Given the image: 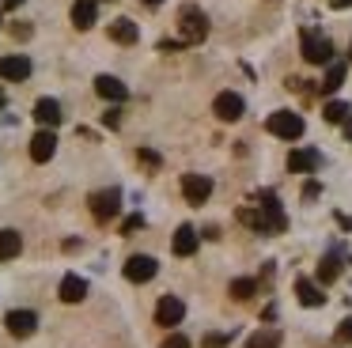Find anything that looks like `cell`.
Masks as SVG:
<instances>
[{
	"label": "cell",
	"mask_w": 352,
	"mask_h": 348,
	"mask_svg": "<svg viewBox=\"0 0 352 348\" xmlns=\"http://www.w3.org/2000/svg\"><path fill=\"white\" fill-rule=\"evenodd\" d=\"M322 166V151L318 148H296L288 155V171L292 174H314Z\"/></svg>",
	"instance_id": "obj_10"
},
{
	"label": "cell",
	"mask_w": 352,
	"mask_h": 348,
	"mask_svg": "<svg viewBox=\"0 0 352 348\" xmlns=\"http://www.w3.org/2000/svg\"><path fill=\"white\" fill-rule=\"evenodd\" d=\"M61 102H57V98H38V102H34V121H38L42 129H57L61 125Z\"/></svg>",
	"instance_id": "obj_14"
},
{
	"label": "cell",
	"mask_w": 352,
	"mask_h": 348,
	"mask_svg": "<svg viewBox=\"0 0 352 348\" xmlns=\"http://www.w3.org/2000/svg\"><path fill=\"white\" fill-rule=\"evenodd\" d=\"M243 110H246V102H243V95H235V91H220L216 102H212V113L220 121H239V118H243Z\"/></svg>",
	"instance_id": "obj_9"
},
{
	"label": "cell",
	"mask_w": 352,
	"mask_h": 348,
	"mask_svg": "<svg viewBox=\"0 0 352 348\" xmlns=\"http://www.w3.org/2000/svg\"><path fill=\"white\" fill-rule=\"evenodd\" d=\"M344 83V65H333V61H329V68H326V80L318 83V91L322 95H333L337 87H341Z\"/></svg>",
	"instance_id": "obj_24"
},
{
	"label": "cell",
	"mask_w": 352,
	"mask_h": 348,
	"mask_svg": "<svg viewBox=\"0 0 352 348\" xmlns=\"http://www.w3.org/2000/svg\"><path fill=\"white\" fill-rule=\"evenodd\" d=\"M341 276V257L337 254H326L318 261V284H333V280Z\"/></svg>",
	"instance_id": "obj_22"
},
{
	"label": "cell",
	"mask_w": 352,
	"mask_h": 348,
	"mask_svg": "<svg viewBox=\"0 0 352 348\" xmlns=\"http://www.w3.org/2000/svg\"><path fill=\"white\" fill-rule=\"evenodd\" d=\"M140 227H144V216H129L122 224V235H133V231H140Z\"/></svg>",
	"instance_id": "obj_32"
},
{
	"label": "cell",
	"mask_w": 352,
	"mask_h": 348,
	"mask_svg": "<svg viewBox=\"0 0 352 348\" xmlns=\"http://www.w3.org/2000/svg\"><path fill=\"white\" fill-rule=\"evenodd\" d=\"M182 197L190 204H205L212 197V178L208 174H182Z\"/></svg>",
	"instance_id": "obj_6"
},
{
	"label": "cell",
	"mask_w": 352,
	"mask_h": 348,
	"mask_svg": "<svg viewBox=\"0 0 352 348\" xmlns=\"http://www.w3.org/2000/svg\"><path fill=\"white\" fill-rule=\"evenodd\" d=\"M87 204H91V216L99 224H107V219H114L122 212V189H99V193L87 197Z\"/></svg>",
	"instance_id": "obj_4"
},
{
	"label": "cell",
	"mask_w": 352,
	"mask_h": 348,
	"mask_svg": "<svg viewBox=\"0 0 352 348\" xmlns=\"http://www.w3.org/2000/svg\"><path fill=\"white\" fill-rule=\"evenodd\" d=\"M182 318H186V303L178 299V295H163L160 307H155V325L170 329V325H178Z\"/></svg>",
	"instance_id": "obj_7"
},
{
	"label": "cell",
	"mask_w": 352,
	"mask_h": 348,
	"mask_svg": "<svg viewBox=\"0 0 352 348\" xmlns=\"http://www.w3.org/2000/svg\"><path fill=\"white\" fill-rule=\"evenodd\" d=\"M140 4H148V8H160V4H163V0H140Z\"/></svg>",
	"instance_id": "obj_37"
},
{
	"label": "cell",
	"mask_w": 352,
	"mask_h": 348,
	"mask_svg": "<svg viewBox=\"0 0 352 348\" xmlns=\"http://www.w3.org/2000/svg\"><path fill=\"white\" fill-rule=\"evenodd\" d=\"M122 272H125V280H129V284H148V280L160 272V261H155V257H148V254H133L129 261H125Z\"/></svg>",
	"instance_id": "obj_5"
},
{
	"label": "cell",
	"mask_w": 352,
	"mask_h": 348,
	"mask_svg": "<svg viewBox=\"0 0 352 348\" xmlns=\"http://www.w3.org/2000/svg\"><path fill=\"white\" fill-rule=\"evenodd\" d=\"M4 102H8V95H4V87H0V110H4Z\"/></svg>",
	"instance_id": "obj_38"
},
{
	"label": "cell",
	"mask_w": 352,
	"mask_h": 348,
	"mask_svg": "<svg viewBox=\"0 0 352 348\" xmlns=\"http://www.w3.org/2000/svg\"><path fill=\"white\" fill-rule=\"evenodd\" d=\"M337 224H341L344 231H352V219H349V216H337Z\"/></svg>",
	"instance_id": "obj_36"
},
{
	"label": "cell",
	"mask_w": 352,
	"mask_h": 348,
	"mask_svg": "<svg viewBox=\"0 0 352 348\" xmlns=\"http://www.w3.org/2000/svg\"><path fill=\"white\" fill-rule=\"evenodd\" d=\"M4 325H8L12 337H31V333L38 329V314H34V310H8Z\"/></svg>",
	"instance_id": "obj_11"
},
{
	"label": "cell",
	"mask_w": 352,
	"mask_h": 348,
	"mask_svg": "<svg viewBox=\"0 0 352 348\" xmlns=\"http://www.w3.org/2000/svg\"><path fill=\"white\" fill-rule=\"evenodd\" d=\"M84 295H87V280L76 276V272H69V276L61 280V299L65 303H80Z\"/></svg>",
	"instance_id": "obj_20"
},
{
	"label": "cell",
	"mask_w": 352,
	"mask_h": 348,
	"mask_svg": "<svg viewBox=\"0 0 352 348\" xmlns=\"http://www.w3.org/2000/svg\"><path fill=\"white\" fill-rule=\"evenodd\" d=\"M110 38H114L118 45H133V42L140 38V27H137L133 19H125V15H122V19L110 23Z\"/></svg>",
	"instance_id": "obj_17"
},
{
	"label": "cell",
	"mask_w": 352,
	"mask_h": 348,
	"mask_svg": "<svg viewBox=\"0 0 352 348\" xmlns=\"http://www.w3.org/2000/svg\"><path fill=\"white\" fill-rule=\"evenodd\" d=\"M12 38H16V42H27V38H31L34 34V27H31V23H12Z\"/></svg>",
	"instance_id": "obj_27"
},
{
	"label": "cell",
	"mask_w": 352,
	"mask_h": 348,
	"mask_svg": "<svg viewBox=\"0 0 352 348\" xmlns=\"http://www.w3.org/2000/svg\"><path fill=\"white\" fill-rule=\"evenodd\" d=\"M231 337L235 333H208V337H201V348H223V345H231Z\"/></svg>",
	"instance_id": "obj_26"
},
{
	"label": "cell",
	"mask_w": 352,
	"mask_h": 348,
	"mask_svg": "<svg viewBox=\"0 0 352 348\" xmlns=\"http://www.w3.org/2000/svg\"><path fill=\"white\" fill-rule=\"evenodd\" d=\"M322 118H326L329 125H349V129H352V106H349V102H337V98H329V102L322 106Z\"/></svg>",
	"instance_id": "obj_18"
},
{
	"label": "cell",
	"mask_w": 352,
	"mask_h": 348,
	"mask_svg": "<svg viewBox=\"0 0 352 348\" xmlns=\"http://www.w3.org/2000/svg\"><path fill=\"white\" fill-rule=\"evenodd\" d=\"M318 193H322V186H318V182H307V186H303V201H314Z\"/></svg>",
	"instance_id": "obj_33"
},
{
	"label": "cell",
	"mask_w": 352,
	"mask_h": 348,
	"mask_svg": "<svg viewBox=\"0 0 352 348\" xmlns=\"http://www.w3.org/2000/svg\"><path fill=\"white\" fill-rule=\"evenodd\" d=\"M329 4H333L337 12H344V8H352V0H329Z\"/></svg>",
	"instance_id": "obj_35"
},
{
	"label": "cell",
	"mask_w": 352,
	"mask_h": 348,
	"mask_svg": "<svg viewBox=\"0 0 352 348\" xmlns=\"http://www.w3.org/2000/svg\"><path fill=\"white\" fill-rule=\"evenodd\" d=\"M95 15H99V0H76L72 4V27L76 30H91Z\"/></svg>",
	"instance_id": "obj_15"
},
{
	"label": "cell",
	"mask_w": 352,
	"mask_h": 348,
	"mask_svg": "<svg viewBox=\"0 0 352 348\" xmlns=\"http://www.w3.org/2000/svg\"><path fill=\"white\" fill-rule=\"evenodd\" d=\"M228 295H231V299H250V295H258V280H250V276H239V280H231Z\"/></svg>",
	"instance_id": "obj_25"
},
{
	"label": "cell",
	"mask_w": 352,
	"mask_h": 348,
	"mask_svg": "<svg viewBox=\"0 0 352 348\" xmlns=\"http://www.w3.org/2000/svg\"><path fill=\"white\" fill-rule=\"evenodd\" d=\"M95 95L118 106V102H125V98H129V87H125L118 76H95Z\"/></svg>",
	"instance_id": "obj_12"
},
{
	"label": "cell",
	"mask_w": 352,
	"mask_h": 348,
	"mask_svg": "<svg viewBox=\"0 0 352 348\" xmlns=\"http://www.w3.org/2000/svg\"><path fill=\"white\" fill-rule=\"evenodd\" d=\"M27 76H31V57H23V53H8V57H0V80L23 83Z\"/></svg>",
	"instance_id": "obj_8"
},
{
	"label": "cell",
	"mask_w": 352,
	"mask_h": 348,
	"mask_svg": "<svg viewBox=\"0 0 352 348\" xmlns=\"http://www.w3.org/2000/svg\"><path fill=\"white\" fill-rule=\"evenodd\" d=\"M102 125H107V129H118V125H122V110H118V106H110V110L102 113Z\"/></svg>",
	"instance_id": "obj_29"
},
{
	"label": "cell",
	"mask_w": 352,
	"mask_h": 348,
	"mask_svg": "<svg viewBox=\"0 0 352 348\" xmlns=\"http://www.w3.org/2000/svg\"><path fill=\"white\" fill-rule=\"evenodd\" d=\"M19 250H23V239H19V231L4 227V231H0V261H12V257H19Z\"/></svg>",
	"instance_id": "obj_21"
},
{
	"label": "cell",
	"mask_w": 352,
	"mask_h": 348,
	"mask_svg": "<svg viewBox=\"0 0 352 348\" xmlns=\"http://www.w3.org/2000/svg\"><path fill=\"white\" fill-rule=\"evenodd\" d=\"M197 242H201V235L193 231L190 224H182V227L175 231V242H170V246H175L178 257H193V254H197Z\"/></svg>",
	"instance_id": "obj_16"
},
{
	"label": "cell",
	"mask_w": 352,
	"mask_h": 348,
	"mask_svg": "<svg viewBox=\"0 0 352 348\" xmlns=\"http://www.w3.org/2000/svg\"><path fill=\"white\" fill-rule=\"evenodd\" d=\"M178 30H182L186 45H201L208 38V15L197 4H182L178 8Z\"/></svg>",
	"instance_id": "obj_1"
},
{
	"label": "cell",
	"mask_w": 352,
	"mask_h": 348,
	"mask_svg": "<svg viewBox=\"0 0 352 348\" xmlns=\"http://www.w3.org/2000/svg\"><path fill=\"white\" fill-rule=\"evenodd\" d=\"M246 348H280V329H258L246 337Z\"/></svg>",
	"instance_id": "obj_23"
},
{
	"label": "cell",
	"mask_w": 352,
	"mask_h": 348,
	"mask_svg": "<svg viewBox=\"0 0 352 348\" xmlns=\"http://www.w3.org/2000/svg\"><path fill=\"white\" fill-rule=\"evenodd\" d=\"M137 159H140L144 166H160V163H163V159L155 155V151H148V148H140V151H137Z\"/></svg>",
	"instance_id": "obj_31"
},
{
	"label": "cell",
	"mask_w": 352,
	"mask_h": 348,
	"mask_svg": "<svg viewBox=\"0 0 352 348\" xmlns=\"http://www.w3.org/2000/svg\"><path fill=\"white\" fill-rule=\"evenodd\" d=\"M299 53H303L307 65H329L333 61V42H329L322 30H303V42H299Z\"/></svg>",
	"instance_id": "obj_2"
},
{
	"label": "cell",
	"mask_w": 352,
	"mask_h": 348,
	"mask_svg": "<svg viewBox=\"0 0 352 348\" xmlns=\"http://www.w3.org/2000/svg\"><path fill=\"white\" fill-rule=\"evenodd\" d=\"M337 340H341V345H352V318H344V322L337 325Z\"/></svg>",
	"instance_id": "obj_30"
},
{
	"label": "cell",
	"mask_w": 352,
	"mask_h": 348,
	"mask_svg": "<svg viewBox=\"0 0 352 348\" xmlns=\"http://www.w3.org/2000/svg\"><path fill=\"white\" fill-rule=\"evenodd\" d=\"M265 129L273 136H280V140H299V136H303V118H299V113H292V110H273L265 118Z\"/></svg>",
	"instance_id": "obj_3"
},
{
	"label": "cell",
	"mask_w": 352,
	"mask_h": 348,
	"mask_svg": "<svg viewBox=\"0 0 352 348\" xmlns=\"http://www.w3.org/2000/svg\"><path fill=\"white\" fill-rule=\"evenodd\" d=\"M54 151H57L54 129H38V133L31 136V159H34V163H50V159H54Z\"/></svg>",
	"instance_id": "obj_13"
},
{
	"label": "cell",
	"mask_w": 352,
	"mask_h": 348,
	"mask_svg": "<svg viewBox=\"0 0 352 348\" xmlns=\"http://www.w3.org/2000/svg\"><path fill=\"white\" fill-rule=\"evenodd\" d=\"M349 140H352V129H349Z\"/></svg>",
	"instance_id": "obj_39"
},
{
	"label": "cell",
	"mask_w": 352,
	"mask_h": 348,
	"mask_svg": "<svg viewBox=\"0 0 352 348\" xmlns=\"http://www.w3.org/2000/svg\"><path fill=\"white\" fill-rule=\"evenodd\" d=\"M27 0H4V12H16V8H23Z\"/></svg>",
	"instance_id": "obj_34"
},
{
	"label": "cell",
	"mask_w": 352,
	"mask_h": 348,
	"mask_svg": "<svg viewBox=\"0 0 352 348\" xmlns=\"http://www.w3.org/2000/svg\"><path fill=\"white\" fill-rule=\"evenodd\" d=\"M160 348H193V345H190V337H186V333H170Z\"/></svg>",
	"instance_id": "obj_28"
},
{
	"label": "cell",
	"mask_w": 352,
	"mask_h": 348,
	"mask_svg": "<svg viewBox=\"0 0 352 348\" xmlns=\"http://www.w3.org/2000/svg\"><path fill=\"white\" fill-rule=\"evenodd\" d=\"M296 295H299V303H303V307H322V303H326L322 287L314 284V280H307V276L296 280Z\"/></svg>",
	"instance_id": "obj_19"
}]
</instances>
